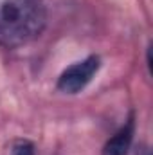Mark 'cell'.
Returning <instances> with one entry per match:
<instances>
[{
  "instance_id": "1",
  "label": "cell",
  "mask_w": 153,
  "mask_h": 155,
  "mask_svg": "<svg viewBox=\"0 0 153 155\" xmlns=\"http://www.w3.org/2000/svg\"><path fill=\"white\" fill-rule=\"evenodd\" d=\"M47 24L45 0H0V47L31 43Z\"/></svg>"
},
{
  "instance_id": "2",
  "label": "cell",
  "mask_w": 153,
  "mask_h": 155,
  "mask_svg": "<svg viewBox=\"0 0 153 155\" xmlns=\"http://www.w3.org/2000/svg\"><path fill=\"white\" fill-rule=\"evenodd\" d=\"M99 69H101V58L92 54L74 65L67 67L58 78L56 88L63 94H69V96L79 94L81 90H85L92 83V79L99 72Z\"/></svg>"
},
{
  "instance_id": "3",
  "label": "cell",
  "mask_w": 153,
  "mask_h": 155,
  "mask_svg": "<svg viewBox=\"0 0 153 155\" xmlns=\"http://www.w3.org/2000/svg\"><path fill=\"white\" fill-rule=\"evenodd\" d=\"M133 134H135V117L132 114L128 117V121L105 143L101 155H126L132 146Z\"/></svg>"
},
{
  "instance_id": "4",
  "label": "cell",
  "mask_w": 153,
  "mask_h": 155,
  "mask_svg": "<svg viewBox=\"0 0 153 155\" xmlns=\"http://www.w3.org/2000/svg\"><path fill=\"white\" fill-rule=\"evenodd\" d=\"M11 155H34V144L31 141H16Z\"/></svg>"
}]
</instances>
